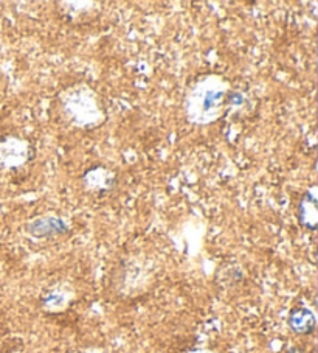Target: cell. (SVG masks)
<instances>
[{"label": "cell", "instance_id": "3957f363", "mask_svg": "<svg viewBox=\"0 0 318 353\" xmlns=\"http://www.w3.org/2000/svg\"><path fill=\"white\" fill-rule=\"evenodd\" d=\"M298 220L303 228L317 229V199L310 192L304 193L298 207Z\"/></svg>", "mask_w": 318, "mask_h": 353}, {"label": "cell", "instance_id": "7a4b0ae2", "mask_svg": "<svg viewBox=\"0 0 318 353\" xmlns=\"http://www.w3.org/2000/svg\"><path fill=\"white\" fill-rule=\"evenodd\" d=\"M69 228L59 218H38L28 226V232L34 236H54L65 234Z\"/></svg>", "mask_w": 318, "mask_h": 353}, {"label": "cell", "instance_id": "8992f818", "mask_svg": "<svg viewBox=\"0 0 318 353\" xmlns=\"http://www.w3.org/2000/svg\"><path fill=\"white\" fill-rule=\"evenodd\" d=\"M287 353H303L301 350H299V349H297V347H295V349H290L289 352H287Z\"/></svg>", "mask_w": 318, "mask_h": 353}, {"label": "cell", "instance_id": "5b68a950", "mask_svg": "<svg viewBox=\"0 0 318 353\" xmlns=\"http://www.w3.org/2000/svg\"><path fill=\"white\" fill-rule=\"evenodd\" d=\"M185 353H211L208 350H189V352H185Z\"/></svg>", "mask_w": 318, "mask_h": 353}, {"label": "cell", "instance_id": "277c9868", "mask_svg": "<svg viewBox=\"0 0 318 353\" xmlns=\"http://www.w3.org/2000/svg\"><path fill=\"white\" fill-rule=\"evenodd\" d=\"M219 100H221V94L208 92L206 97H205V100H204V109H206V111H208V109L215 108L219 103Z\"/></svg>", "mask_w": 318, "mask_h": 353}, {"label": "cell", "instance_id": "6da1fadb", "mask_svg": "<svg viewBox=\"0 0 318 353\" xmlns=\"http://www.w3.org/2000/svg\"><path fill=\"white\" fill-rule=\"evenodd\" d=\"M289 327L297 334H310L315 330V316L309 308H293L289 314Z\"/></svg>", "mask_w": 318, "mask_h": 353}]
</instances>
